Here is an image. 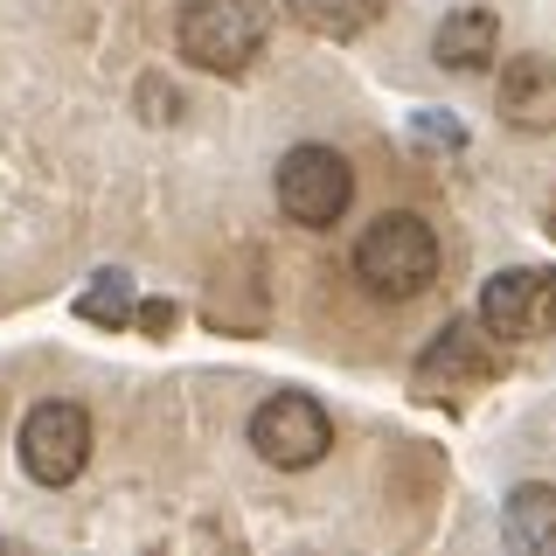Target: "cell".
<instances>
[{"label":"cell","instance_id":"9","mask_svg":"<svg viewBox=\"0 0 556 556\" xmlns=\"http://www.w3.org/2000/svg\"><path fill=\"white\" fill-rule=\"evenodd\" d=\"M431 56H439L445 70H486L501 56V28H494V14L486 8H459V14H445L439 35H431Z\"/></svg>","mask_w":556,"mask_h":556},{"label":"cell","instance_id":"7","mask_svg":"<svg viewBox=\"0 0 556 556\" xmlns=\"http://www.w3.org/2000/svg\"><path fill=\"white\" fill-rule=\"evenodd\" d=\"M494 376V348H486V327L473 320H452L431 334V348L417 355V390L431 396H459V390H480Z\"/></svg>","mask_w":556,"mask_h":556},{"label":"cell","instance_id":"1","mask_svg":"<svg viewBox=\"0 0 556 556\" xmlns=\"http://www.w3.org/2000/svg\"><path fill=\"white\" fill-rule=\"evenodd\" d=\"M355 278L376 300H396V306L417 300V292H431V278H439V237H431V223L410 216V208L376 216L355 243Z\"/></svg>","mask_w":556,"mask_h":556},{"label":"cell","instance_id":"10","mask_svg":"<svg viewBox=\"0 0 556 556\" xmlns=\"http://www.w3.org/2000/svg\"><path fill=\"white\" fill-rule=\"evenodd\" d=\"M508 543L515 549H556V486H515L508 494Z\"/></svg>","mask_w":556,"mask_h":556},{"label":"cell","instance_id":"6","mask_svg":"<svg viewBox=\"0 0 556 556\" xmlns=\"http://www.w3.org/2000/svg\"><path fill=\"white\" fill-rule=\"evenodd\" d=\"M251 445L265 466H286V473H306V466L327 459V445H334V425H327V410L313 404V396L286 390V396H265L251 417Z\"/></svg>","mask_w":556,"mask_h":556},{"label":"cell","instance_id":"8","mask_svg":"<svg viewBox=\"0 0 556 556\" xmlns=\"http://www.w3.org/2000/svg\"><path fill=\"white\" fill-rule=\"evenodd\" d=\"M501 118L515 132H556V63L549 56H515L501 70Z\"/></svg>","mask_w":556,"mask_h":556},{"label":"cell","instance_id":"12","mask_svg":"<svg viewBox=\"0 0 556 556\" xmlns=\"http://www.w3.org/2000/svg\"><path fill=\"white\" fill-rule=\"evenodd\" d=\"M84 320H104V327H126L132 320V286H126V271H98V286L77 300Z\"/></svg>","mask_w":556,"mask_h":556},{"label":"cell","instance_id":"4","mask_svg":"<svg viewBox=\"0 0 556 556\" xmlns=\"http://www.w3.org/2000/svg\"><path fill=\"white\" fill-rule=\"evenodd\" d=\"M278 208H286L292 223H306V230H327V223L348 216V195H355V174L334 147H292L286 161H278Z\"/></svg>","mask_w":556,"mask_h":556},{"label":"cell","instance_id":"2","mask_svg":"<svg viewBox=\"0 0 556 556\" xmlns=\"http://www.w3.org/2000/svg\"><path fill=\"white\" fill-rule=\"evenodd\" d=\"M265 35H271V14L265 0H181V56L195 70H216V77H237L265 56Z\"/></svg>","mask_w":556,"mask_h":556},{"label":"cell","instance_id":"5","mask_svg":"<svg viewBox=\"0 0 556 556\" xmlns=\"http://www.w3.org/2000/svg\"><path fill=\"white\" fill-rule=\"evenodd\" d=\"M480 327L494 341H543L556 334V265H508L480 292Z\"/></svg>","mask_w":556,"mask_h":556},{"label":"cell","instance_id":"3","mask_svg":"<svg viewBox=\"0 0 556 556\" xmlns=\"http://www.w3.org/2000/svg\"><path fill=\"white\" fill-rule=\"evenodd\" d=\"M22 466L28 480L42 486H70L91 466V410L70 404V396H49L22 417Z\"/></svg>","mask_w":556,"mask_h":556},{"label":"cell","instance_id":"11","mask_svg":"<svg viewBox=\"0 0 556 556\" xmlns=\"http://www.w3.org/2000/svg\"><path fill=\"white\" fill-rule=\"evenodd\" d=\"M300 22H313L320 35H362L376 22V0H292Z\"/></svg>","mask_w":556,"mask_h":556}]
</instances>
